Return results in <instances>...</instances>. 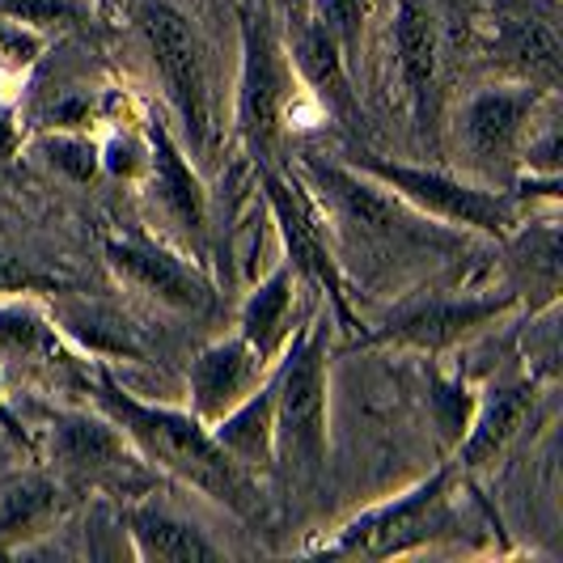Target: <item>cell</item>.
Here are the masks:
<instances>
[{"mask_svg": "<svg viewBox=\"0 0 563 563\" xmlns=\"http://www.w3.org/2000/svg\"><path fill=\"white\" fill-rule=\"evenodd\" d=\"M89 402L114 420V428L132 441V450L141 453L153 471H162L169 479L196 487L199 496H208L212 505L229 508L238 517H251L258 508V475L246 466H238L212 437V428L196 420L183 407H162V402H144L128 395L119 386L111 365L93 368V386Z\"/></svg>", "mask_w": 563, "mask_h": 563, "instance_id": "6da1fadb", "label": "cell"}, {"mask_svg": "<svg viewBox=\"0 0 563 563\" xmlns=\"http://www.w3.org/2000/svg\"><path fill=\"white\" fill-rule=\"evenodd\" d=\"M327 361H331V327L327 318H310L297 335L288 339L280 361L272 365V411H276V466L292 483H318L331 453V386H327Z\"/></svg>", "mask_w": 563, "mask_h": 563, "instance_id": "7a4b0ae2", "label": "cell"}, {"mask_svg": "<svg viewBox=\"0 0 563 563\" xmlns=\"http://www.w3.org/2000/svg\"><path fill=\"white\" fill-rule=\"evenodd\" d=\"M242 26V73H238V132L258 166H267L288 132L297 98V68L263 4L238 0Z\"/></svg>", "mask_w": 563, "mask_h": 563, "instance_id": "3957f363", "label": "cell"}, {"mask_svg": "<svg viewBox=\"0 0 563 563\" xmlns=\"http://www.w3.org/2000/svg\"><path fill=\"white\" fill-rule=\"evenodd\" d=\"M352 166H361L368 178H377L395 199H402L416 217L437 221L450 229H471V233H487V238H508L512 229L521 225V208L517 196L496 191V187H479L466 183L450 169L432 166H411V162H390L365 153Z\"/></svg>", "mask_w": 563, "mask_h": 563, "instance_id": "277c9868", "label": "cell"}, {"mask_svg": "<svg viewBox=\"0 0 563 563\" xmlns=\"http://www.w3.org/2000/svg\"><path fill=\"white\" fill-rule=\"evenodd\" d=\"M453 479L457 471L445 466L437 475L416 483L411 492H402L386 505L365 508L361 517L343 521L331 542H322V555H347V560H398V555H416L423 547H432L437 538H445L457 521L453 512Z\"/></svg>", "mask_w": 563, "mask_h": 563, "instance_id": "5b68a950", "label": "cell"}, {"mask_svg": "<svg viewBox=\"0 0 563 563\" xmlns=\"http://www.w3.org/2000/svg\"><path fill=\"white\" fill-rule=\"evenodd\" d=\"M98 361H85L56 327L38 292L0 297V373L4 382L43 386L59 395H89Z\"/></svg>", "mask_w": 563, "mask_h": 563, "instance_id": "8992f818", "label": "cell"}, {"mask_svg": "<svg viewBox=\"0 0 563 563\" xmlns=\"http://www.w3.org/2000/svg\"><path fill=\"white\" fill-rule=\"evenodd\" d=\"M306 191L313 203L322 208L327 225H335L339 238H347L352 246L365 251H382V246H398L411 238L416 212L395 199L377 178H368L361 166L352 162H322V157H301V174Z\"/></svg>", "mask_w": 563, "mask_h": 563, "instance_id": "52a82bcc", "label": "cell"}, {"mask_svg": "<svg viewBox=\"0 0 563 563\" xmlns=\"http://www.w3.org/2000/svg\"><path fill=\"white\" fill-rule=\"evenodd\" d=\"M258 187H263V199L272 208V221L280 229L284 263L301 280L318 284L331 297V310H335L343 327L361 331V318L352 313V301H347V280H343V263H339V251L335 242H331L327 217H322V208L306 191V183L267 162V166H258Z\"/></svg>", "mask_w": 563, "mask_h": 563, "instance_id": "ba28073f", "label": "cell"}, {"mask_svg": "<svg viewBox=\"0 0 563 563\" xmlns=\"http://www.w3.org/2000/svg\"><path fill=\"white\" fill-rule=\"evenodd\" d=\"M136 22L153 52L166 102L174 107L178 123L191 132V148H203L212 136V77L196 26L166 0H141Z\"/></svg>", "mask_w": 563, "mask_h": 563, "instance_id": "9c48e42d", "label": "cell"}, {"mask_svg": "<svg viewBox=\"0 0 563 563\" xmlns=\"http://www.w3.org/2000/svg\"><path fill=\"white\" fill-rule=\"evenodd\" d=\"M47 457H52V475H59L77 496L85 487L128 496L132 483H144V466H148L98 407L56 411V420L47 428Z\"/></svg>", "mask_w": 563, "mask_h": 563, "instance_id": "30bf717a", "label": "cell"}, {"mask_svg": "<svg viewBox=\"0 0 563 563\" xmlns=\"http://www.w3.org/2000/svg\"><path fill=\"white\" fill-rule=\"evenodd\" d=\"M547 98L551 93L526 81H496L475 89L457 114V136L466 157L483 169H508L538 132Z\"/></svg>", "mask_w": 563, "mask_h": 563, "instance_id": "8fae6325", "label": "cell"}, {"mask_svg": "<svg viewBox=\"0 0 563 563\" xmlns=\"http://www.w3.org/2000/svg\"><path fill=\"white\" fill-rule=\"evenodd\" d=\"M508 310H517L512 292H500V297H423V301H411V306L390 313L368 339L437 356L462 339L479 335L483 327H492Z\"/></svg>", "mask_w": 563, "mask_h": 563, "instance_id": "7c38bea8", "label": "cell"}, {"mask_svg": "<svg viewBox=\"0 0 563 563\" xmlns=\"http://www.w3.org/2000/svg\"><path fill=\"white\" fill-rule=\"evenodd\" d=\"M107 267L128 292H136L162 310L199 313L212 301V284L196 263L174 254L162 242H148V238H111Z\"/></svg>", "mask_w": 563, "mask_h": 563, "instance_id": "4fadbf2b", "label": "cell"}, {"mask_svg": "<svg viewBox=\"0 0 563 563\" xmlns=\"http://www.w3.org/2000/svg\"><path fill=\"white\" fill-rule=\"evenodd\" d=\"M148 132V166H144V191L153 212L166 221L169 233H178L187 246H203L208 233V191L199 183V174L191 169L183 144L169 136V128L153 123Z\"/></svg>", "mask_w": 563, "mask_h": 563, "instance_id": "5bb4252c", "label": "cell"}, {"mask_svg": "<svg viewBox=\"0 0 563 563\" xmlns=\"http://www.w3.org/2000/svg\"><path fill=\"white\" fill-rule=\"evenodd\" d=\"M272 373V361H263L242 335L217 339L191 361L187 373V398H191V416L203 420L208 428L229 416L242 398H251Z\"/></svg>", "mask_w": 563, "mask_h": 563, "instance_id": "9a60e30c", "label": "cell"}, {"mask_svg": "<svg viewBox=\"0 0 563 563\" xmlns=\"http://www.w3.org/2000/svg\"><path fill=\"white\" fill-rule=\"evenodd\" d=\"M390 47H395L398 85H402L416 119L428 128V119L437 114V93H441V30L420 0H398L395 4Z\"/></svg>", "mask_w": 563, "mask_h": 563, "instance_id": "2e32d148", "label": "cell"}, {"mask_svg": "<svg viewBox=\"0 0 563 563\" xmlns=\"http://www.w3.org/2000/svg\"><path fill=\"white\" fill-rule=\"evenodd\" d=\"M77 505V492L59 475H22L0 487V555L26 551L34 538L56 534Z\"/></svg>", "mask_w": 563, "mask_h": 563, "instance_id": "e0dca14e", "label": "cell"}, {"mask_svg": "<svg viewBox=\"0 0 563 563\" xmlns=\"http://www.w3.org/2000/svg\"><path fill=\"white\" fill-rule=\"evenodd\" d=\"M534 382H500L483 398H475L471 423L457 441V466L483 471L517 441V432L534 416Z\"/></svg>", "mask_w": 563, "mask_h": 563, "instance_id": "ac0fdd59", "label": "cell"}, {"mask_svg": "<svg viewBox=\"0 0 563 563\" xmlns=\"http://www.w3.org/2000/svg\"><path fill=\"white\" fill-rule=\"evenodd\" d=\"M288 59L297 68V81L313 93V102L327 114H335L339 123L356 119V73L347 68V59L339 56V47L313 26L310 18H301L297 30L288 34Z\"/></svg>", "mask_w": 563, "mask_h": 563, "instance_id": "d6986e66", "label": "cell"}, {"mask_svg": "<svg viewBox=\"0 0 563 563\" xmlns=\"http://www.w3.org/2000/svg\"><path fill=\"white\" fill-rule=\"evenodd\" d=\"M508 276L517 306H530V313L551 310L560 301V225L555 217L534 221L530 229H512L508 238Z\"/></svg>", "mask_w": 563, "mask_h": 563, "instance_id": "ffe728a7", "label": "cell"}, {"mask_svg": "<svg viewBox=\"0 0 563 563\" xmlns=\"http://www.w3.org/2000/svg\"><path fill=\"white\" fill-rule=\"evenodd\" d=\"M123 526L132 538V551L144 563H199L221 560L225 547L212 542L208 530H199L196 521L169 512L157 505H128L123 508Z\"/></svg>", "mask_w": 563, "mask_h": 563, "instance_id": "44dd1931", "label": "cell"}, {"mask_svg": "<svg viewBox=\"0 0 563 563\" xmlns=\"http://www.w3.org/2000/svg\"><path fill=\"white\" fill-rule=\"evenodd\" d=\"M297 284L301 276L280 263L272 267L263 280L254 284L242 301V313H238V335L251 343L263 361H280V352L292 339V318H297Z\"/></svg>", "mask_w": 563, "mask_h": 563, "instance_id": "7402d4cb", "label": "cell"}, {"mask_svg": "<svg viewBox=\"0 0 563 563\" xmlns=\"http://www.w3.org/2000/svg\"><path fill=\"white\" fill-rule=\"evenodd\" d=\"M492 52L505 64L508 81H526L542 93L560 89V34L551 22H542L534 13L530 18L526 13L500 18Z\"/></svg>", "mask_w": 563, "mask_h": 563, "instance_id": "603a6c76", "label": "cell"}, {"mask_svg": "<svg viewBox=\"0 0 563 563\" xmlns=\"http://www.w3.org/2000/svg\"><path fill=\"white\" fill-rule=\"evenodd\" d=\"M52 318H56V327L68 335V343L85 352L89 361H98V365H111V361H141V335H136V327L123 318V313H114L111 306H98V301H52L47 306Z\"/></svg>", "mask_w": 563, "mask_h": 563, "instance_id": "cb8c5ba5", "label": "cell"}, {"mask_svg": "<svg viewBox=\"0 0 563 563\" xmlns=\"http://www.w3.org/2000/svg\"><path fill=\"white\" fill-rule=\"evenodd\" d=\"M217 445L246 466L251 475H272L276 471V411H272V373L267 382L254 390L251 398H242L229 416L212 423Z\"/></svg>", "mask_w": 563, "mask_h": 563, "instance_id": "d4e9b609", "label": "cell"}, {"mask_svg": "<svg viewBox=\"0 0 563 563\" xmlns=\"http://www.w3.org/2000/svg\"><path fill=\"white\" fill-rule=\"evenodd\" d=\"M313 26L322 30L339 47V56L347 59V68H361V52H365V30L373 18V0H310L306 9Z\"/></svg>", "mask_w": 563, "mask_h": 563, "instance_id": "484cf974", "label": "cell"}, {"mask_svg": "<svg viewBox=\"0 0 563 563\" xmlns=\"http://www.w3.org/2000/svg\"><path fill=\"white\" fill-rule=\"evenodd\" d=\"M38 144H43L47 166L64 174L68 183H93L102 169V144L81 128H47Z\"/></svg>", "mask_w": 563, "mask_h": 563, "instance_id": "4316f807", "label": "cell"}, {"mask_svg": "<svg viewBox=\"0 0 563 563\" xmlns=\"http://www.w3.org/2000/svg\"><path fill=\"white\" fill-rule=\"evenodd\" d=\"M93 0H0V22L26 26L34 34H52V30H73L89 22Z\"/></svg>", "mask_w": 563, "mask_h": 563, "instance_id": "83f0119b", "label": "cell"}, {"mask_svg": "<svg viewBox=\"0 0 563 563\" xmlns=\"http://www.w3.org/2000/svg\"><path fill=\"white\" fill-rule=\"evenodd\" d=\"M22 292H59V276L43 272L26 254L0 246V297H22Z\"/></svg>", "mask_w": 563, "mask_h": 563, "instance_id": "f1b7e54d", "label": "cell"}, {"mask_svg": "<svg viewBox=\"0 0 563 563\" xmlns=\"http://www.w3.org/2000/svg\"><path fill=\"white\" fill-rule=\"evenodd\" d=\"M102 166L119 178H144L148 166V132H114L102 144Z\"/></svg>", "mask_w": 563, "mask_h": 563, "instance_id": "f546056e", "label": "cell"}, {"mask_svg": "<svg viewBox=\"0 0 563 563\" xmlns=\"http://www.w3.org/2000/svg\"><path fill=\"white\" fill-rule=\"evenodd\" d=\"M0 428L22 445V450H34V437L26 432V423L13 416V402H9V382H4V373H0Z\"/></svg>", "mask_w": 563, "mask_h": 563, "instance_id": "4dcf8cb0", "label": "cell"}, {"mask_svg": "<svg viewBox=\"0 0 563 563\" xmlns=\"http://www.w3.org/2000/svg\"><path fill=\"white\" fill-rule=\"evenodd\" d=\"M98 4H123V0H98Z\"/></svg>", "mask_w": 563, "mask_h": 563, "instance_id": "1f68e13d", "label": "cell"}]
</instances>
